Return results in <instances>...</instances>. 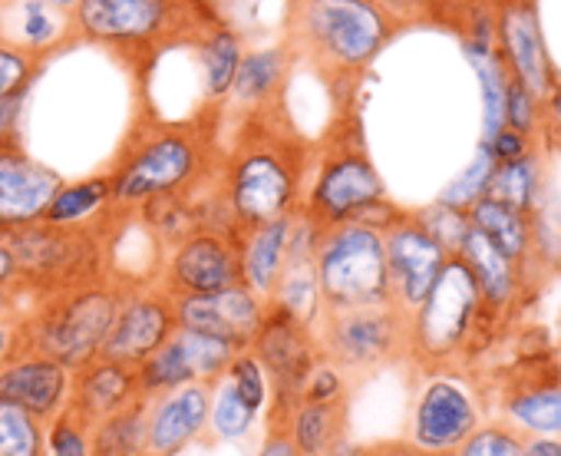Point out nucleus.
I'll return each mask as SVG.
<instances>
[{
  "label": "nucleus",
  "mask_w": 561,
  "mask_h": 456,
  "mask_svg": "<svg viewBox=\"0 0 561 456\" xmlns=\"http://www.w3.org/2000/svg\"><path fill=\"white\" fill-rule=\"evenodd\" d=\"M308 166L311 146L285 106L241 116L218 162V185L238 232L295 215L308 189Z\"/></svg>",
  "instance_id": "1"
},
{
  "label": "nucleus",
  "mask_w": 561,
  "mask_h": 456,
  "mask_svg": "<svg viewBox=\"0 0 561 456\" xmlns=\"http://www.w3.org/2000/svg\"><path fill=\"white\" fill-rule=\"evenodd\" d=\"M215 136L198 123H152L119 149L110 182L113 208H139L156 195L198 189L215 172Z\"/></svg>",
  "instance_id": "2"
},
{
  "label": "nucleus",
  "mask_w": 561,
  "mask_h": 456,
  "mask_svg": "<svg viewBox=\"0 0 561 456\" xmlns=\"http://www.w3.org/2000/svg\"><path fill=\"white\" fill-rule=\"evenodd\" d=\"M485 318L495 315L482 308L469 269L453 255L423 305L407 318V364L416 374H462L472 351H479L492 334Z\"/></svg>",
  "instance_id": "3"
},
{
  "label": "nucleus",
  "mask_w": 561,
  "mask_h": 456,
  "mask_svg": "<svg viewBox=\"0 0 561 456\" xmlns=\"http://www.w3.org/2000/svg\"><path fill=\"white\" fill-rule=\"evenodd\" d=\"M123 278H100L80 288L34 298L27 315L18 318V344L44 354L70 371L96 361L103 341L116 321V311L126 295Z\"/></svg>",
  "instance_id": "4"
},
{
  "label": "nucleus",
  "mask_w": 561,
  "mask_h": 456,
  "mask_svg": "<svg viewBox=\"0 0 561 456\" xmlns=\"http://www.w3.org/2000/svg\"><path fill=\"white\" fill-rule=\"evenodd\" d=\"M393 24L374 0H291L288 41L324 77H354L377 60Z\"/></svg>",
  "instance_id": "5"
},
{
  "label": "nucleus",
  "mask_w": 561,
  "mask_h": 456,
  "mask_svg": "<svg viewBox=\"0 0 561 456\" xmlns=\"http://www.w3.org/2000/svg\"><path fill=\"white\" fill-rule=\"evenodd\" d=\"M0 239L11 249L18 262V282L31 292V298L80 288L110 275L96 225L60 228V225L34 221V225L8 228Z\"/></svg>",
  "instance_id": "6"
},
{
  "label": "nucleus",
  "mask_w": 561,
  "mask_h": 456,
  "mask_svg": "<svg viewBox=\"0 0 561 456\" xmlns=\"http://www.w3.org/2000/svg\"><path fill=\"white\" fill-rule=\"evenodd\" d=\"M314 275L324 311L390 305L383 236L357 221L324 228L314 252Z\"/></svg>",
  "instance_id": "7"
},
{
  "label": "nucleus",
  "mask_w": 561,
  "mask_h": 456,
  "mask_svg": "<svg viewBox=\"0 0 561 456\" xmlns=\"http://www.w3.org/2000/svg\"><path fill=\"white\" fill-rule=\"evenodd\" d=\"M321 357L347 374L351 384L374 377L387 367L407 364V315L393 305L324 311L314 328Z\"/></svg>",
  "instance_id": "8"
},
{
  "label": "nucleus",
  "mask_w": 561,
  "mask_h": 456,
  "mask_svg": "<svg viewBox=\"0 0 561 456\" xmlns=\"http://www.w3.org/2000/svg\"><path fill=\"white\" fill-rule=\"evenodd\" d=\"M248 351L257 357V364L264 367L267 384H271V403H267L264 417H267V423L285 426L291 410L301 403L308 374L321 361L318 334H314V328H305L295 318H288L285 311L267 305L264 321L254 331Z\"/></svg>",
  "instance_id": "9"
},
{
  "label": "nucleus",
  "mask_w": 561,
  "mask_h": 456,
  "mask_svg": "<svg viewBox=\"0 0 561 456\" xmlns=\"http://www.w3.org/2000/svg\"><path fill=\"white\" fill-rule=\"evenodd\" d=\"M383 179L360 142L337 139L318 159L314 179L305 189L301 215H308L318 228H334L351 221L364 205L383 198Z\"/></svg>",
  "instance_id": "10"
},
{
  "label": "nucleus",
  "mask_w": 561,
  "mask_h": 456,
  "mask_svg": "<svg viewBox=\"0 0 561 456\" xmlns=\"http://www.w3.org/2000/svg\"><path fill=\"white\" fill-rule=\"evenodd\" d=\"M482 423L476 394L459 374H420L403 440L420 453L453 456Z\"/></svg>",
  "instance_id": "11"
},
{
  "label": "nucleus",
  "mask_w": 561,
  "mask_h": 456,
  "mask_svg": "<svg viewBox=\"0 0 561 456\" xmlns=\"http://www.w3.org/2000/svg\"><path fill=\"white\" fill-rule=\"evenodd\" d=\"M156 285L172 298H202L241 285V246L234 232H192L162 259Z\"/></svg>",
  "instance_id": "12"
},
{
  "label": "nucleus",
  "mask_w": 561,
  "mask_h": 456,
  "mask_svg": "<svg viewBox=\"0 0 561 456\" xmlns=\"http://www.w3.org/2000/svg\"><path fill=\"white\" fill-rule=\"evenodd\" d=\"M175 301L156 282H129L100 357L139 367L175 334Z\"/></svg>",
  "instance_id": "13"
},
{
  "label": "nucleus",
  "mask_w": 561,
  "mask_h": 456,
  "mask_svg": "<svg viewBox=\"0 0 561 456\" xmlns=\"http://www.w3.org/2000/svg\"><path fill=\"white\" fill-rule=\"evenodd\" d=\"M383 252H387L390 305L410 318L436 285L449 255L433 242V236L416 221L413 212H407L383 236Z\"/></svg>",
  "instance_id": "14"
},
{
  "label": "nucleus",
  "mask_w": 561,
  "mask_h": 456,
  "mask_svg": "<svg viewBox=\"0 0 561 456\" xmlns=\"http://www.w3.org/2000/svg\"><path fill=\"white\" fill-rule=\"evenodd\" d=\"M70 387H73L70 367L44 354H34L21 344L0 364V400L37 417L41 423H50L67 410Z\"/></svg>",
  "instance_id": "15"
},
{
  "label": "nucleus",
  "mask_w": 561,
  "mask_h": 456,
  "mask_svg": "<svg viewBox=\"0 0 561 456\" xmlns=\"http://www.w3.org/2000/svg\"><path fill=\"white\" fill-rule=\"evenodd\" d=\"M267 305L248 292L244 285L215 292V295H202V298H179L175 301V324L188 328V331H202L211 334L225 344H231L234 351H248L254 331L264 321Z\"/></svg>",
  "instance_id": "16"
},
{
  "label": "nucleus",
  "mask_w": 561,
  "mask_h": 456,
  "mask_svg": "<svg viewBox=\"0 0 561 456\" xmlns=\"http://www.w3.org/2000/svg\"><path fill=\"white\" fill-rule=\"evenodd\" d=\"M60 185V172L34 159L21 142L0 146V225L4 232L41 221Z\"/></svg>",
  "instance_id": "17"
},
{
  "label": "nucleus",
  "mask_w": 561,
  "mask_h": 456,
  "mask_svg": "<svg viewBox=\"0 0 561 456\" xmlns=\"http://www.w3.org/2000/svg\"><path fill=\"white\" fill-rule=\"evenodd\" d=\"M211 387L188 384L172 394L146 400V453L182 456L188 446L208 440Z\"/></svg>",
  "instance_id": "18"
},
{
  "label": "nucleus",
  "mask_w": 561,
  "mask_h": 456,
  "mask_svg": "<svg viewBox=\"0 0 561 456\" xmlns=\"http://www.w3.org/2000/svg\"><path fill=\"white\" fill-rule=\"evenodd\" d=\"M73 27L100 44H149L169 27L165 0H80Z\"/></svg>",
  "instance_id": "19"
},
{
  "label": "nucleus",
  "mask_w": 561,
  "mask_h": 456,
  "mask_svg": "<svg viewBox=\"0 0 561 456\" xmlns=\"http://www.w3.org/2000/svg\"><path fill=\"white\" fill-rule=\"evenodd\" d=\"M502 410L528 436H561V367L545 354L528 357L525 374L512 377Z\"/></svg>",
  "instance_id": "20"
},
{
  "label": "nucleus",
  "mask_w": 561,
  "mask_h": 456,
  "mask_svg": "<svg viewBox=\"0 0 561 456\" xmlns=\"http://www.w3.org/2000/svg\"><path fill=\"white\" fill-rule=\"evenodd\" d=\"M499 37H502L512 80H518L538 103H545L554 83H551V64H548V50L541 41L538 14L528 0H508L502 8Z\"/></svg>",
  "instance_id": "21"
},
{
  "label": "nucleus",
  "mask_w": 561,
  "mask_h": 456,
  "mask_svg": "<svg viewBox=\"0 0 561 456\" xmlns=\"http://www.w3.org/2000/svg\"><path fill=\"white\" fill-rule=\"evenodd\" d=\"M136 400H142L136 367L96 357V361L83 364L80 371H73V387H70L67 410H73L80 420H87L93 426V423L126 410Z\"/></svg>",
  "instance_id": "22"
},
{
  "label": "nucleus",
  "mask_w": 561,
  "mask_h": 456,
  "mask_svg": "<svg viewBox=\"0 0 561 456\" xmlns=\"http://www.w3.org/2000/svg\"><path fill=\"white\" fill-rule=\"evenodd\" d=\"M288 73H291V50L288 47L241 54L234 83L228 90V103L234 106L238 119L251 116V113L285 106Z\"/></svg>",
  "instance_id": "23"
},
{
  "label": "nucleus",
  "mask_w": 561,
  "mask_h": 456,
  "mask_svg": "<svg viewBox=\"0 0 561 456\" xmlns=\"http://www.w3.org/2000/svg\"><path fill=\"white\" fill-rule=\"evenodd\" d=\"M459 259H462V265L469 269V275H472V282L479 288L482 308L489 315H495V318H505L518 305V295L525 288L522 272L479 232L472 221H469V232L462 239Z\"/></svg>",
  "instance_id": "24"
},
{
  "label": "nucleus",
  "mask_w": 561,
  "mask_h": 456,
  "mask_svg": "<svg viewBox=\"0 0 561 456\" xmlns=\"http://www.w3.org/2000/svg\"><path fill=\"white\" fill-rule=\"evenodd\" d=\"M291 221H295V215L257 225V228H248V232L238 236V246H241V285L248 292H254L264 305L271 301V295H274V288L280 282V272H285V265H288Z\"/></svg>",
  "instance_id": "25"
},
{
  "label": "nucleus",
  "mask_w": 561,
  "mask_h": 456,
  "mask_svg": "<svg viewBox=\"0 0 561 456\" xmlns=\"http://www.w3.org/2000/svg\"><path fill=\"white\" fill-rule=\"evenodd\" d=\"M64 14L67 11L47 0H0V41L41 60L57 50L67 27H73Z\"/></svg>",
  "instance_id": "26"
},
{
  "label": "nucleus",
  "mask_w": 561,
  "mask_h": 456,
  "mask_svg": "<svg viewBox=\"0 0 561 456\" xmlns=\"http://www.w3.org/2000/svg\"><path fill=\"white\" fill-rule=\"evenodd\" d=\"M466 215H469V221L479 228V232L522 272V282H528V265H531L535 249H538L535 215L515 212V208H508L502 202H492L485 195Z\"/></svg>",
  "instance_id": "27"
},
{
  "label": "nucleus",
  "mask_w": 561,
  "mask_h": 456,
  "mask_svg": "<svg viewBox=\"0 0 561 456\" xmlns=\"http://www.w3.org/2000/svg\"><path fill=\"white\" fill-rule=\"evenodd\" d=\"M285 430L291 433L295 446L305 456H328L344 436H351V400H337V403H314V400H301Z\"/></svg>",
  "instance_id": "28"
},
{
  "label": "nucleus",
  "mask_w": 561,
  "mask_h": 456,
  "mask_svg": "<svg viewBox=\"0 0 561 456\" xmlns=\"http://www.w3.org/2000/svg\"><path fill=\"white\" fill-rule=\"evenodd\" d=\"M110 208H113V182H110V172H103V175H90L80 182H64L57 195L50 198L41 221L77 228V225H93Z\"/></svg>",
  "instance_id": "29"
},
{
  "label": "nucleus",
  "mask_w": 561,
  "mask_h": 456,
  "mask_svg": "<svg viewBox=\"0 0 561 456\" xmlns=\"http://www.w3.org/2000/svg\"><path fill=\"white\" fill-rule=\"evenodd\" d=\"M267 305L285 311L305 328H318V321L324 318V301L314 275V262H288Z\"/></svg>",
  "instance_id": "30"
},
{
  "label": "nucleus",
  "mask_w": 561,
  "mask_h": 456,
  "mask_svg": "<svg viewBox=\"0 0 561 456\" xmlns=\"http://www.w3.org/2000/svg\"><path fill=\"white\" fill-rule=\"evenodd\" d=\"M466 60L472 64L482 87V142H492L505 129V64L489 47H466Z\"/></svg>",
  "instance_id": "31"
},
{
  "label": "nucleus",
  "mask_w": 561,
  "mask_h": 456,
  "mask_svg": "<svg viewBox=\"0 0 561 456\" xmlns=\"http://www.w3.org/2000/svg\"><path fill=\"white\" fill-rule=\"evenodd\" d=\"M172 341L182 354V364H185L192 384H205V387H215L228 374V364L238 354L231 344H225L211 334H202V331H188V328H175Z\"/></svg>",
  "instance_id": "32"
},
{
  "label": "nucleus",
  "mask_w": 561,
  "mask_h": 456,
  "mask_svg": "<svg viewBox=\"0 0 561 456\" xmlns=\"http://www.w3.org/2000/svg\"><path fill=\"white\" fill-rule=\"evenodd\" d=\"M93 456H139L146 453V400L93 423L90 430Z\"/></svg>",
  "instance_id": "33"
},
{
  "label": "nucleus",
  "mask_w": 561,
  "mask_h": 456,
  "mask_svg": "<svg viewBox=\"0 0 561 456\" xmlns=\"http://www.w3.org/2000/svg\"><path fill=\"white\" fill-rule=\"evenodd\" d=\"M202 83H205V96L211 103L228 100V90L234 83L238 64H241V41L238 34H231L228 27L208 31V37L202 41Z\"/></svg>",
  "instance_id": "34"
},
{
  "label": "nucleus",
  "mask_w": 561,
  "mask_h": 456,
  "mask_svg": "<svg viewBox=\"0 0 561 456\" xmlns=\"http://www.w3.org/2000/svg\"><path fill=\"white\" fill-rule=\"evenodd\" d=\"M535 195H538V162L531 152L515 162H495L485 185V198L535 215Z\"/></svg>",
  "instance_id": "35"
},
{
  "label": "nucleus",
  "mask_w": 561,
  "mask_h": 456,
  "mask_svg": "<svg viewBox=\"0 0 561 456\" xmlns=\"http://www.w3.org/2000/svg\"><path fill=\"white\" fill-rule=\"evenodd\" d=\"M261 413H254L221 377L211 387V407H208V440L218 443H241L254 433Z\"/></svg>",
  "instance_id": "36"
},
{
  "label": "nucleus",
  "mask_w": 561,
  "mask_h": 456,
  "mask_svg": "<svg viewBox=\"0 0 561 456\" xmlns=\"http://www.w3.org/2000/svg\"><path fill=\"white\" fill-rule=\"evenodd\" d=\"M0 456H47L44 423L0 400Z\"/></svg>",
  "instance_id": "37"
},
{
  "label": "nucleus",
  "mask_w": 561,
  "mask_h": 456,
  "mask_svg": "<svg viewBox=\"0 0 561 456\" xmlns=\"http://www.w3.org/2000/svg\"><path fill=\"white\" fill-rule=\"evenodd\" d=\"M492 169H495V159H492L489 146L479 142V149H476L472 162L466 166V172L456 175V179L439 192L436 202H439V205H449V208H459V212H469V208L485 195V185H489Z\"/></svg>",
  "instance_id": "38"
},
{
  "label": "nucleus",
  "mask_w": 561,
  "mask_h": 456,
  "mask_svg": "<svg viewBox=\"0 0 561 456\" xmlns=\"http://www.w3.org/2000/svg\"><path fill=\"white\" fill-rule=\"evenodd\" d=\"M528 433L508 420H489L472 430V436L453 456H522Z\"/></svg>",
  "instance_id": "39"
},
{
  "label": "nucleus",
  "mask_w": 561,
  "mask_h": 456,
  "mask_svg": "<svg viewBox=\"0 0 561 456\" xmlns=\"http://www.w3.org/2000/svg\"><path fill=\"white\" fill-rule=\"evenodd\" d=\"M225 380L231 384V390L254 410V413H264L267 403H271V384H267V374L264 367L257 364V357L251 351H238L234 361L228 364V374Z\"/></svg>",
  "instance_id": "40"
},
{
  "label": "nucleus",
  "mask_w": 561,
  "mask_h": 456,
  "mask_svg": "<svg viewBox=\"0 0 561 456\" xmlns=\"http://www.w3.org/2000/svg\"><path fill=\"white\" fill-rule=\"evenodd\" d=\"M413 215H416V221L426 228V232L433 236V242H436L449 259L459 255L462 239H466V232H469V215H466V212L433 202V205H426V208H420V212H413Z\"/></svg>",
  "instance_id": "41"
},
{
  "label": "nucleus",
  "mask_w": 561,
  "mask_h": 456,
  "mask_svg": "<svg viewBox=\"0 0 561 456\" xmlns=\"http://www.w3.org/2000/svg\"><path fill=\"white\" fill-rule=\"evenodd\" d=\"M90 423L80 420L73 410H64L50 423H44V446L47 456H93L90 443Z\"/></svg>",
  "instance_id": "42"
},
{
  "label": "nucleus",
  "mask_w": 561,
  "mask_h": 456,
  "mask_svg": "<svg viewBox=\"0 0 561 456\" xmlns=\"http://www.w3.org/2000/svg\"><path fill=\"white\" fill-rule=\"evenodd\" d=\"M41 70V60L11 47L0 41V100H18V96H27L34 77Z\"/></svg>",
  "instance_id": "43"
},
{
  "label": "nucleus",
  "mask_w": 561,
  "mask_h": 456,
  "mask_svg": "<svg viewBox=\"0 0 561 456\" xmlns=\"http://www.w3.org/2000/svg\"><path fill=\"white\" fill-rule=\"evenodd\" d=\"M354 384L347 380V374L341 367H334L331 361H318L314 371L308 374V384L301 390V400H314V403H337V400H351Z\"/></svg>",
  "instance_id": "44"
},
{
  "label": "nucleus",
  "mask_w": 561,
  "mask_h": 456,
  "mask_svg": "<svg viewBox=\"0 0 561 456\" xmlns=\"http://www.w3.org/2000/svg\"><path fill=\"white\" fill-rule=\"evenodd\" d=\"M538 100L518 83V80H508L505 83V129L531 139L535 129H538Z\"/></svg>",
  "instance_id": "45"
},
{
  "label": "nucleus",
  "mask_w": 561,
  "mask_h": 456,
  "mask_svg": "<svg viewBox=\"0 0 561 456\" xmlns=\"http://www.w3.org/2000/svg\"><path fill=\"white\" fill-rule=\"evenodd\" d=\"M538 126L545 129V142L561 152V87L548 93V100L538 106Z\"/></svg>",
  "instance_id": "46"
},
{
  "label": "nucleus",
  "mask_w": 561,
  "mask_h": 456,
  "mask_svg": "<svg viewBox=\"0 0 561 456\" xmlns=\"http://www.w3.org/2000/svg\"><path fill=\"white\" fill-rule=\"evenodd\" d=\"M254 456H305V453L295 446V440H291V433L285 426H280V423H267V430H264Z\"/></svg>",
  "instance_id": "47"
},
{
  "label": "nucleus",
  "mask_w": 561,
  "mask_h": 456,
  "mask_svg": "<svg viewBox=\"0 0 561 456\" xmlns=\"http://www.w3.org/2000/svg\"><path fill=\"white\" fill-rule=\"evenodd\" d=\"M489 146V152H492V159L495 162H515V159H522V156H528L531 152V139H525V136H518V133H512V129H502L492 142H485Z\"/></svg>",
  "instance_id": "48"
},
{
  "label": "nucleus",
  "mask_w": 561,
  "mask_h": 456,
  "mask_svg": "<svg viewBox=\"0 0 561 456\" xmlns=\"http://www.w3.org/2000/svg\"><path fill=\"white\" fill-rule=\"evenodd\" d=\"M31 292L21 285V282H14V285H0V321H18V318H24L27 315V308H31Z\"/></svg>",
  "instance_id": "49"
},
{
  "label": "nucleus",
  "mask_w": 561,
  "mask_h": 456,
  "mask_svg": "<svg viewBox=\"0 0 561 456\" xmlns=\"http://www.w3.org/2000/svg\"><path fill=\"white\" fill-rule=\"evenodd\" d=\"M24 100H27V96H18V100H0V146L21 142L18 126H21Z\"/></svg>",
  "instance_id": "50"
},
{
  "label": "nucleus",
  "mask_w": 561,
  "mask_h": 456,
  "mask_svg": "<svg viewBox=\"0 0 561 456\" xmlns=\"http://www.w3.org/2000/svg\"><path fill=\"white\" fill-rule=\"evenodd\" d=\"M374 4L383 11V18L393 24V21H413V18H423L426 8L433 0H374Z\"/></svg>",
  "instance_id": "51"
},
{
  "label": "nucleus",
  "mask_w": 561,
  "mask_h": 456,
  "mask_svg": "<svg viewBox=\"0 0 561 456\" xmlns=\"http://www.w3.org/2000/svg\"><path fill=\"white\" fill-rule=\"evenodd\" d=\"M522 456H561V436H528Z\"/></svg>",
  "instance_id": "52"
},
{
  "label": "nucleus",
  "mask_w": 561,
  "mask_h": 456,
  "mask_svg": "<svg viewBox=\"0 0 561 456\" xmlns=\"http://www.w3.org/2000/svg\"><path fill=\"white\" fill-rule=\"evenodd\" d=\"M18 347V321H0V364H4Z\"/></svg>",
  "instance_id": "53"
},
{
  "label": "nucleus",
  "mask_w": 561,
  "mask_h": 456,
  "mask_svg": "<svg viewBox=\"0 0 561 456\" xmlns=\"http://www.w3.org/2000/svg\"><path fill=\"white\" fill-rule=\"evenodd\" d=\"M14 282H18V262L4 246V239H0V285H14Z\"/></svg>",
  "instance_id": "54"
},
{
  "label": "nucleus",
  "mask_w": 561,
  "mask_h": 456,
  "mask_svg": "<svg viewBox=\"0 0 561 456\" xmlns=\"http://www.w3.org/2000/svg\"><path fill=\"white\" fill-rule=\"evenodd\" d=\"M47 4H54V8H60V11H73L80 0H47Z\"/></svg>",
  "instance_id": "55"
},
{
  "label": "nucleus",
  "mask_w": 561,
  "mask_h": 456,
  "mask_svg": "<svg viewBox=\"0 0 561 456\" xmlns=\"http://www.w3.org/2000/svg\"><path fill=\"white\" fill-rule=\"evenodd\" d=\"M413 456H443V453H420V449H413Z\"/></svg>",
  "instance_id": "56"
},
{
  "label": "nucleus",
  "mask_w": 561,
  "mask_h": 456,
  "mask_svg": "<svg viewBox=\"0 0 561 456\" xmlns=\"http://www.w3.org/2000/svg\"><path fill=\"white\" fill-rule=\"evenodd\" d=\"M0 236H4V225H0Z\"/></svg>",
  "instance_id": "57"
},
{
  "label": "nucleus",
  "mask_w": 561,
  "mask_h": 456,
  "mask_svg": "<svg viewBox=\"0 0 561 456\" xmlns=\"http://www.w3.org/2000/svg\"><path fill=\"white\" fill-rule=\"evenodd\" d=\"M139 456H152V453H139Z\"/></svg>",
  "instance_id": "58"
}]
</instances>
